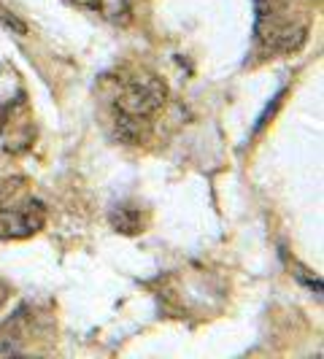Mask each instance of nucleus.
Returning a JSON list of instances; mask_svg holds the SVG:
<instances>
[{
	"instance_id": "1",
	"label": "nucleus",
	"mask_w": 324,
	"mask_h": 359,
	"mask_svg": "<svg viewBox=\"0 0 324 359\" xmlns=\"http://www.w3.org/2000/svg\"><path fill=\"white\" fill-rule=\"evenodd\" d=\"M165 100H168V84L151 73H144V76L130 79L122 87L116 97V111L122 119L144 122L165 106Z\"/></svg>"
},
{
	"instance_id": "2",
	"label": "nucleus",
	"mask_w": 324,
	"mask_h": 359,
	"mask_svg": "<svg viewBox=\"0 0 324 359\" xmlns=\"http://www.w3.org/2000/svg\"><path fill=\"white\" fill-rule=\"evenodd\" d=\"M46 224V205L41 200H22L14 205H3L0 208V238H11V241H19V238H30L43 230Z\"/></svg>"
},
{
	"instance_id": "3",
	"label": "nucleus",
	"mask_w": 324,
	"mask_h": 359,
	"mask_svg": "<svg viewBox=\"0 0 324 359\" xmlns=\"http://www.w3.org/2000/svg\"><path fill=\"white\" fill-rule=\"evenodd\" d=\"M308 41V30L303 25H284L273 33V41H270V49L278 54H292L300 52Z\"/></svg>"
},
{
	"instance_id": "4",
	"label": "nucleus",
	"mask_w": 324,
	"mask_h": 359,
	"mask_svg": "<svg viewBox=\"0 0 324 359\" xmlns=\"http://www.w3.org/2000/svg\"><path fill=\"white\" fill-rule=\"evenodd\" d=\"M108 219H111V227H114V230H119V233H125V235L141 233V227H144L141 208H138V205H130V203L114 205V211H111Z\"/></svg>"
},
{
	"instance_id": "5",
	"label": "nucleus",
	"mask_w": 324,
	"mask_h": 359,
	"mask_svg": "<svg viewBox=\"0 0 324 359\" xmlns=\"http://www.w3.org/2000/svg\"><path fill=\"white\" fill-rule=\"evenodd\" d=\"M0 27L8 30L11 36H19V38L27 36V25H25L11 8H6V6H0Z\"/></svg>"
},
{
	"instance_id": "6",
	"label": "nucleus",
	"mask_w": 324,
	"mask_h": 359,
	"mask_svg": "<svg viewBox=\"0 0 324 359\" xmlns=\"http://www.w3.org/2000/svg\"><path fill=\"white\" fill-rule=\"evenodd\" d=\"M65 3L73 6V8H81V11H100L103 8L100 0H65Z\"/></svg>"
},
{
	"instance_id": "7",
	"label": "nucleus",
	"mask_w": 324,
	"mask_h": 359,
	"mask_svg": "<svg viewBox=\"0 0 324 359\" xmlns=\"http://www.w3.org/2000/svg\"><path fill=\"white\" fill-rule=\"evenodd\" d=\"M6 297H8V289H6V287H3V284H0V306L6 303Z\"/></svg>"
}]
</instances>
